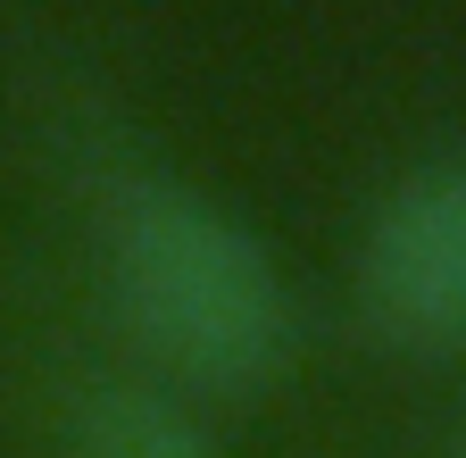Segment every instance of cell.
<instances>
[{
    "label": "cell",
    "instance_id": "6da1fadb",
    "mask_svg": "<svg viewBox=\"0 0 466 458\" xmlns=\"http://www.w3.org/2000/svg\"><path fill=\"white\" fill-rule=\"evenodd\" d=\"M100 292L150 383L184 409L267 392L300 341V300L267 234L167 167L100 184Z\"/></svg>",
    "mask_w": 466,
    "mask_h": 458
},
{
    "label": "cell",
    "instance_id": "7a4b0ae2",
    "mask_svg": "<svg viewBox=\"0 0 466 458\" xmlns=\"http://www.w3.org/2000/svg\"><path fill=\"white\" fill-rule=\"evenodd\" d=\"M359 317L417 359L466 351V158H425L367 209Z\"/></svg>",
    "mask_w": 466,
    "mask_h": 458
},
{
    "label": "cell",
    "instance_id": "3957f363",
    "mask_svg": "<svg viewBox=\"0 0 466 458\" xmlns=\"http://www.w3.org/2000/svg\"><path fill=\"white\" fill-rule=\"evenodd\" d=\"M67 458H217V442L158 383H100L67 425Z\"/></svg>",
    "mask_w": 466,
    "mask_h": 458
},
{
    "label": "cell",
    "instance_id": "277c9868",
    "mask_svg": "<svg viewBox=\"0 0 466 458\" xmlns=\"http://www.w3.org/2000/svg\"><path fill=\"white\" fill-rule=\"evenodd\" d=\"M450 458H466V433H458V442H450Z\"/></svg>",
    "mask_w": 466,
    "mask_h": 458
}]
</instances>
